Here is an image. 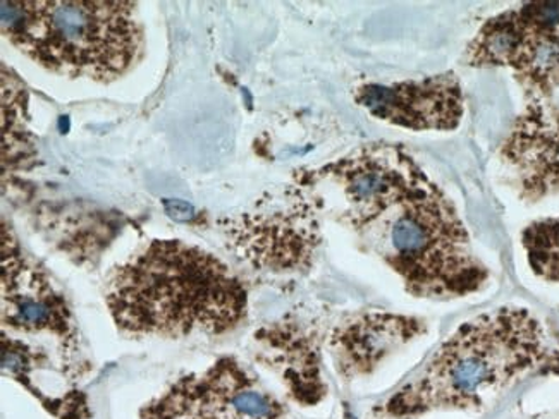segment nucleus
Instances as JSON below:
<instances>
[{
	"mask_svg": "<svg viewBox=\"0 0 559 419\" xmlns=\"http://www.w3.org/2000/svg\"><path fill=\"white\" fill-rule=\"evenodd\" d=\"M107 307L124 334L179 339L238 327L248 296L214 254L178 239H157L114 272Z\"/></svg>",
	"mask_w": 559,
	"mask_h": 419,
	"instance_id": "1",
	"label": "nucleus"
},
{
	"mask_svg": "<svg viewBox=\"0 0 559 419\" xmlns=\"http://www.w3.org/2000/svg\"><path fill=\"white\" fill-rule=\"evenodd\" d=\"M543 323L525 308L504 307L463 323L429 363L390 400L373 409L382 419L433 411L480 409L546 358Z\"/></svg>",
	"mask_w": 559,
	"mask_h": 419,
	"instance_id": "2",
	"label": "nucleus"
},
{
	"mask_svg": "<svg viewBox=\"0 0 559 419\" xmlns=\"http://www.w3.org/2000/svg\"><path fill=\"white\" fill-rule=\"evenodd\" d=\"M133 2H2V33L52 73L112 81L142 47Z\"/></svg>",
	"mask_w": 559,
	"mask_h": 419,
	"instance_id": "3",
	"label": "nucleus"
},
{
	"mask_svg": "<svg viewBox=\"0 0 559 419\" xmlns=\"http://www.w3.org/2000/svg\"><path fill=\"white\" fill-rule=\"evenodd\" d=\"M370 250L400 275L415 298L471 296L489 280L450 197L430 185L361 232Z\"/></svg>",
	"mask_w": 559,
	"mask_h": 419,
	"instance_id": "4",
	"label": "nucleus"
},
{
	"mask_svg": "<svg viewBox=\"0 0 559 419\" xmlns=\"http://www.w3.org/2000/svg\"><path fill=\"white\" fill-rule=\"evenodd\" d=\"M296 184L312 194L319 208L333 206L337 220L360 236L397 206L426 193L432 182L403 146L372 143L300 173Z\"/></svg>",
	"mask_w": 559,
	"mask_h": 419,
	"instance_id": "5",
	"label": "nucleus"
},
{
	"mask_svg": "<svg viewBox=\"0 0 559 419\" xmlns=\"http://www.w3.org/2000/svg\"><path fill=\"white\" fill-rule=\"evenodd\" d=\"M319 205L300 184L265 194L241 214L219 220L227 248L255 271H308L321 244Z\"/></svg>",
	"mask_w": 559,
	"mask_h": 419,
	"instance_id": "6",
	"label": "nucleus"
},
{
	"mask_svg": "<svg viewBox=\"0 0 559 419\" xmlns=\"http://www.w3.org/2000/svg\"><path fill=\"white\" fill-rule=\"evenodd\" d=\"M466 65L510 68L532 101L559 88V0L527 2L490 17L466 47Z\"/></svg>",
	"mask_w": 559,
	"mask_h": 419,
	"instance_id": "7",
	"label": "nucleus"
},
{
	"mask_svg": "<svg viewBox=\"0 0 559 419\" xmlns=\"http://www.w3.org/2000/svg\"><path fill=\"white\" fill-rule=\"evenodd\" d=\"M283 404L235 358L182 376L140 419H284Z\"/></svg>",
	"mask_w": 559,
	"mask_h": 419,
	"instance_id": "8",
	"label": "nucleus"
},
{
	"mask_svg": "<svg viewBox=\"0 0 559 419\" xmlns=\"http://www.w3.org/2000/svg\"><path fill=\"white\" fill-rule=\"evenodd\" d=\"M355 101L372 118L409 131H453L465 113V93L454 73L369 83L355 89Z\"/></svg>",
	"mask_w": 559,
	"mask_h": 419,
	"instance_id": "9",
	"label": "nucleus"
},
{
	"mask_svg": "<svg viewBox=\"0 0 559 419\" xmlns=\"http://www.w3.org/2000/svg\"><path fill=\"white\" fill-rule=\"evenodd\" d=\"M2 323L13 331L56 335L62 343L74 337L73 320L64 296L47 275L21 254L4 236L2 242Z\"/></svg>",
	"mask_w": 559,
	"mask_h": 419,
	"instance_id": "10",
	"label": "nucleus"
},
{
	"mask_svg": "<svg viewBox=\"0 0 559 419\" xmlns=\"http://www.w3.org/2000/svg\"><path fill=\"white\" fill-rule=\"evenodd\" d=\"M427 323L394 313H361L340 323L329 335L337 373L345 380L372 373L391 352L426 334Z\"/></svg>",
	"mask_w": 559,
	"mask_h": 419,
	"instance_id": "11",
	"label": "nucleus"
},
{
	"mask_svg": "<svg viewBox=\"0 0 559 419\" xmlns=\"http://www.w3.org/2000/svg\"><path fill=\"white\" fill-rule=\"evenodd\" d=\"M255 337L296 403L313 406L324 397L316 332L298 322H277Z\"/></svg>",
	"mask_w": 559,
	"mask_h": 419,
	"instance_id": "12",
	"label": "nucleus"
},
{
	"mask_svg": "<svg viewBox=\"0 0 559 419\" xmlns=\"http://www.w3.org/2000/svg\"><path fill=\"white\" fill-rule=\"evenodd\" d=\"M528 265L537 277L559 283V217L544 218L522 232Z\"/></svg>",
	"mask_w": 559,
	"mask_h": 419,
	"instance_id": "13",
	"label": "nucleus"
}]
</instances>
